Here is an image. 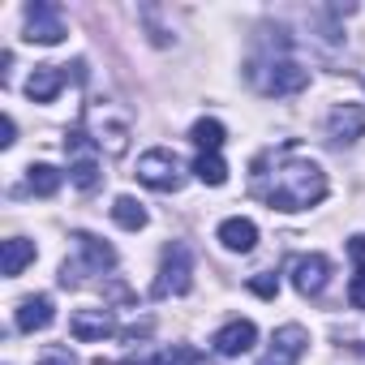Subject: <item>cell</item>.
Returning <instances> with one entry per match:
<instances>
[{
  "mask_svg": "<svg viewBox=\"0 0 365 365\" xmlns=\"http://www.w3.org/2000/svg\"><path fill=\"white\" fill-rule=\"evenodd\" d=\"M194 284V258L185 245H168L159 258V279H155V297H185Z\"/></svg>",
  "mask_w": 365,
  "mask_h": 365,
  "instance_id": "cell-6",
  "label": "cell"
},
{
  "mask_svg": "<svg viewBox=\"0 0 365 365\" xmlns=\"http://www.w3.org/2000/svg\"><path fill=\"white\" fill-rule=\"evenodd\" d=\"M348 258L356 262V271H365V232H356V237L348 241Z\"/></svg>",
  "mask_w": 365,
  "mask_h": 365,
  "instance_id": "cell-26",
  "label": "cell"
},
{
  "mask_svg": "<svg viewBox=\"0 0 365 365\" xmlns=\"http://www.w3.org/2000/svg\"><path fill=\"white\" fill-rule=\"evenodd\" d=\"M82 129H91V142H95L99 150H108V155H125V150H129V138H133V125H129V116L116 112V103H95V108H86Z\"/></svg>",
  "mask_w": 365,
  "mask_h": 365,
  "instance_id": "cell-2",
  "label": "cell"
},
{
  "mask_svg": "<svg viewBox=\"0 0 365 365\" xmlns=\"http://www.w3.org/2000/svg\"><path fill=\"white\" fill-rule=\"evenodd\" d=\"M52 322H56V305H52L48 292H35V297H22L18 301V314H14V327L18 331L35 335V331H48Z\"/></svg>",
  "mask_w": 365,
  "mask_h": 365,
  "instance_id": "cell-13",
  "label": "cell"
},
{
  "mask_svg": "<svg viewBox=\"0 0 365 365\" xmlns=\"http://www.w3.org/2000/svg\"><path fill=\"white\" fill-rule=\"evenodd\" d=\"M250 292H258V297H267V301H271V297L279 292V275H271V271H258V275L250 279Z\"/></svg>",
  "mask_w": 365,
  "mask_h": 365,
  "instance_id": "cell-24",
  "label": "cell"
},
{
  "mask_svg": "<svg viewBox=\"0 0 365 365\" xmlns=\"http://www.w3.org/2000/svg\"><path fill=\"white\" fill-rule=\"evenodd\" d=\"M14 142H18V125H14V116H5V120H0V146L9 150Z\"/></svg>",
  "mask_w": 365,
  "mask_h": 365,
  "instance_id": "cell-27",
  "label": "cell"
},
{
  "mask_svg": "<svg viewBox=\"0 0 365 365\" xmlns=\"http://www.w3.org/2000/svg\"><path fill=\"white\" fill-rule=\"evenodd\" d=\"M267 180L258 185V194L271 202V211H305V207H318L327 198V172L318 159L301 155L297 146L279 150L271 172H262Z\"/></svg>",
  "mask_w": 365,
  "mask_h": 365,
  "instance_id": "cell-1",
  "label": "cell"
},
{
  "mask_svg": "<svg viewBox=\"0 0 365 365\" xmlns=\"http://www.w3.org/2000/svg\"><path fill=\"white\" fill-rule=\"evenodd\" d=\"M65 150H69V180L82 190V194H91V190H99V180H103V172H99V146L86 138V129H73L69 138H65Z\"/></svg>",
  "mask_w": 365,
  "mask_h": 365,
  "instance_id": "cell-5",
  "label": "cell"
},
{
  "mask_svg": "<svg viewBox=\"0 0 365 365\" xmlns=\"http://www.w3.org/2000/svg\"><path fill=\"white\" fill-rule=\"evenodd\" d=\"M220 245L228 250V254H250L254 245H258V224L254 220H245V215H232V220H224L220 224Z\"/></svg>",
  "mask_w": 365,
  "mask_h": 365,
  "instance_id": "cell-16",
  "label": "cell"
},
{
  "mask_svg": "<svg viewBox=\"0 0 365 365\" xmlns=\"http://www.w3.org/2000/svg\"><path fill=\"white\" fill-rule=\"evenodd\" d=\"M39 365H78V356H73V348H65V344H48V348L39 352Z\"/></svg>",
  "mask_w": 365,
  "mask_h": 365,
  "instance_id": "cell-23",
  "label": "cell"
},
{
  "mask_svg": "<svg viewBox=\"0 0 365 365\" xmlns=\"http://www.w3.org/2000/svg\"><path fill=\"white\" fill-rule=\"evenodd\" d=\"M202 356L190 348V344H176V348H163V352H133L125 356L120 365H198Z\"/></svg>",
  "mask_w": 365,
  "mask_h": 365,
  "instance_id": "cell-18",
  "label": "cell"
},
{
  "mask_svg": "<svg viewBox=\"0 0 365 365\" xmlns=\"http://www.w3.org/2000/svg\"><path fill=\"white\" fill-rule=\"evenodd\" d=\"M138 180L150 185V190H159V194H176L180 185H185V172H180V159L172 150L155 146V150L138 155Z\"/></svg>",
  "mask_w": 365,
  "mask_h": 365,
  "instance_id": "cell-4",
  "label": "cell"
},
{
  "mask_svg": "<svg viewBox=\"0 0 365 365\" xmlns=\"http://www.w3.org/2000/svg\"><path fill=\"white\" fill-rule=\"evenodd\" d=\"M112 220H116L120 228H129V232H138V228H146V207H142L138 198H129V194H120V198L112 202Z\"/></svg>",
  "mask_w": 365,
  "mask_h": 365,
  "instance_id": "cell-21",
  "label": "cell"
},
{
  "mask_svg": "<svg viewBox=\"0 0 365 365\" xmlns=\"http://www.w3.org/2000/svg\"><path fill=\"white\" fill-rule=\"evenodd\" d=\"M69 335L78 339V344H95V339H108V335H116V318H112V309H73L69 314Z\"/></svg>",
  "mask_w": 365,
  "mask_h": 365,
  "instance_id": "cell-11",
  "label": "cell"
},
{
  "mask_svg": "<svg viewBox=\"0 0 365 365\" xmlns=\"http://www.w3.org/2000/svg\"><path fill=\"white\" fill-rule=\"evenodd\" d=\"M65 35H69V31H65V18H61L56 5H48V0H35V5H26V39H31V43L52 48V43H61Z\"/></svg>",
  "mask_w": 365,
  "mask_h": 365,
  "instance_id": "cell-7",
  "label": "cell"
},
{
  "mask_svg": "<svg viewBox=\"0 0 365 365\" xmlns=\"http://www.w3.org/2000/svg\"><path fill=\"white\" fill-rule=\"evenodd\" d=\"M348 301H352V309H365V271L352 275V284H348Z\"/></svg>",
  "mask_w": 365,
  "mask_h": 365,
  "instance_id": "cell-25",
  "label": "cell"
},
{
  "mask_svg": "<svg viewBox=\"0 0 365 365\" xmlns=\"http://www.w3.org/2000/svg\"><path fill=\"white\" fill-rule=\"evenodd\" d=\"M73 241H78L82 262H65V267H61V288H78V284H82V271L103 275V271L116 267V250H112L108 241H99V237H91V232H78Z\"/></svg>",
  "mask_w": 365,
  "mask_h": 365,
  "instance_id": "cell-3",
  "label": "cell"
},
{
  "mask_svg": "<svg viewBox=\"0 0 365 365\" xmlns=\"http://www.w3.org/2000/svg\"><path fill=\"white\" fill-rule=\"evenodd\" d=\"M190 138H194V146H198V155H220V146H224V138H228V129L215 120V116H202L194 129H190Z\"/></svg>",
  "mask_w": 365,
  "mask_h": 365,
  "instance_id": "cell-19",
  "label": "cell"
},
{
  "mask_svg": "<svg viewBox=\"0 0 365 365\" xmlns=\"http://www.w3.org/2000/svg\"><path fill=\"white\" fill-rule=\"evenodd\" d=\"M305 348H309V331L297 327V322H288V327L275 331V339H271V348H267V356L258 365H297L305 356Z\"/></svg>",
  "mask_w": 365,
  "mask_h": 365,
  "instance_id": "cell-8",
  "label": "cell"
},
{
  "mask_svg": "<svg viewBox=\"0 0 365 365\" xmlns=\"http://www.w3.org/2000/svg\"><path fill=\"white\" fill-rule=\"evenodd\" d=\"M258 86H262V95H297L309 86V69H301L297 61H271L267 78Z\"/></svg>",
  "mask_w": 365,
  "mask_h": 365,
  "instance_id": "cell-12",
  "label": "cell"
},
{
  "mask_svg": "<svg viewBox=\"0 0 365 365\" xmlns=\"http://www.w3.org/2000/svg\"><path fill=\"white\" fill-rule=\"evenodd\" d=\"M65 82H69L65 65H35V73L26 82V95H31V103H52Z\"/></svg>",
  "mask_w": 365,
  "mask_h": 365,
  "instance_id": "cell-15",
  "label": "cell"
},
{
  "mask_svg": "<svg viewBox=\"0 0 365 365\" xmlns=\"http://www.w3.org/2000/svg\"><path fill=\"white\" fill-rule=\"evenodd\" d=\"M190 172L202 180V185H224V180H228V163H224L220 155H198Z\"/></svg>",
  "mask_w": 365,
  "mask_h": 365,
  "instance_id": "cell-22",
  "label": "cell"
},
{
  "mask_svg": "<svg viewBox=\"0 0 365 365\" xmlns=\"http://www.w3.org/2000/svg\"><path fill=\"white\" fill-rule=\"evenodd\" d=\"M327 138L335 146H352L356 138H365V108L361 103H335L327 116Z\"/></svg>",
  "mask_w": 365,
  "mask_h": 365,
  "instance_id": "cell-10",
  "label": "cell"
},
{
  "mask_svg": "<svg viewBox=\"0 0 365 365\" xmlns=\"http://www.w3.org/2000/svg\"><path fill=\"white\" fill-rule=\"evenodd\" d=\"M288 275H292V288L301 297H318L327 288V279H331V262L322 254H301V258H292Z\"/></svg>",
  "mask_w": 365,
  "mask_h": 365,
  "instance_id": "cell-9",
  "label": "cell"
},
{
  "mask_svg": "<svg viewBox=\"0 0 365 365\" xmlns=\"http://www.w3.org/2000/svg\"><path fill=\"white\" fill-rule=\"evenodd\" d=\"M254 339H258V327H254L250 318H232V322H224V327L215 331L211 348H215L220 356H241V352L254 348Z\"/></svg>",
  "mask_w": 365,
  "mask_h": 365,
  "instance_id": "cell-14",
  "label": "cell"
},
{
  "mask_svg": "<svg viewBox=\"0 0 365 365\" xmlns=\"http://www.w3.org/2000/svg\"><path fill=\"white\" fill-rule=\"evenodd\" d=\"M61 180H65V176H61L52 163H31V168H26V190L39 194V198H52V194L61 190Z\"/></svg>",
  "mask_w": 365,
  "mask_h": 365,
  "instance_id": "cell-20",
  "label": "cell"
},
{
  "mask_svg": "<svg viewBox=\"0 0 365 365\" xmlns=\"http://www.w3.org/2000/svg\"><path fill=\"white\" fill-rule=\"evenodd\" d=\"M31 262H35V241H26V237H9L5 245H0V271H5L9 279L22 275Z\"/></svg>",
  "mask_w": 365,
  "mask_h": 365,
  "instance_id": "cell-17",
  "label": "cell"
}]
</instances>
